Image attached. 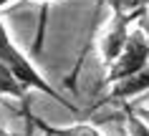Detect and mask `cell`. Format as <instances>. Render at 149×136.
<instances>
[{
  "instance_id": "obj_5",
  "label": "cell",
  "mask_w": 149,
  "mask_h": 136,
  "mask_svg": "<svg viewBox=\"0 0 149 136\" xmlns=\"http://www.w3.org/2000/svg\"><path fill=\"white\" fill-rule=\"evenodd\" d=\"M0 96H10V98H18V101L28 98V88L10 73V68L5 63H0Z\"/></svg>"
},
{
  "instance_id": "obj_6",
  "label": "cell",
  "mask_w": 149,
  "mask_h": 136,
  "mask_svg": "<svg viewBox=\"0 0 149 136\" xmlns=\"http://www.w3.org/2000/svg\"><path fill=\"white\" fill-rule=\"evenodd\" d=\"M36 124L43 128L46 136H101V131L96 126H91V124H76V126H66V128H53L38 119H36Z\"/></svg>"
},
{
  "instance_id": "obj_11",
  "label": "cell",
  "mask_w": 149,
  "mask_h": 136,
  "mask_svg": "<svg viewBox=\"0 0 149 136\" xmlns=\"http://www.w3.org/2000/svg\"><path fill=\"white\" fill-rule=\"evenodd\" d=\"M0 136H8V134H5V131H3V128H0Z\"/></svg>"
},
{
  "instance_id": "obj_9",
  "label": "cell",
  "mask_w": 149,
  "mask_h": 136,
  "mask_svg": "<svg viewBox=\"0 0 149 136\" xmlns=\"http://www.w3.org/2000/svg\"><path fill=\"white\" fill-rule=\"evenodd\" d=\"M134 113H136V116H139V119L149 126V108H134Z\"/></svg>"
},
{
  "instance_id": "obj_7",
  "label": "cell",
  "mask_w": 149,
  "mask_h": 136,
  "mask_svg": "<svg viewBox=\"0 0 149 136\" xmlns=\"http://www.w3.org/2000/svg\"><path fill=\"white\" fill-rule=\"evenodd\" d=\"M111 5L114 15H136V13H147L149 0H104Z\"/></svg>"
},
{
  "instance_id": "obj_3",
  "label": "cell",
  "mask_w": 149,
  "mask_h": 136,
  "mask_svg": "<svg viewBox=\"0 0 149 136\" xmlns=\"http://www.w3.org/2000/svg\"><path fill=\"white\" fill-rule=\"evenodd\" d=\"M144 13H136V15H114V20H111L109 25V33L101 38V61L106 66H114L121 58V53H124L126 43H129V35H132V28L129 25L136 20V18H141Z\"/></svg>"
},
{
  "instance_id": "obj_1",
  "label": "cell",
  "mask_w": 149,
  "mask_h": 136,
  "mask_svg": "<svg viewBox=\"0 0 149 136\" xmlns=\"http://www.w3.org/2000/svg\"><path fill=\"white\" fill-rule=\"evenodd\" d=\"M0 63L8 66L10 73H13V76H15V78L20 81L25 88H28V91H40V93L51 96L53 101L63 104L66 108H73V111H76V106L71 104L68 98H63L61 93H58V91H56V88L38 73V68H36V66H33L31 61L20 53V48L10 40L8 30H5V25H3V18H0Z\"/></svg>"
},
{
  "instance_id": "obj_4",
  "label": "cell",
  "mask_w": 149,
  "mask_h": 136,
  "mask_svg": "<svg viewBox=\"0 0 149 136\" xmlns=\"http://www.w3.org/2000/svg\"><path fill=\"white\" fill-rule=\"evenodd\" d=\"M144 91H149V68H144V71L114 83L109 96L116 98V101H126V98H134V96H139V93H144Z\"/></svg>"
},
{
  "instance_id": "obj_10",
  "label": "cell",
  "mask_w": 149,
  "mask_h": 136,
  "mask_svg": "<svg viewBox=\"0 0 149 136\" xmlns=\"http://www.w3.org/2000/svg\"><path fill=\"white\" fill-rule=\"evenodd\" d=\"M10 0H0V8H5V5H8Z\"/></svg>"
},
{
  "instance_id": "obj_8",
  "label": "cell",
  "mask_w": 149,
  "mask_h": 136,
  "mask_svg": "<svg viewBox=\"0 0 149 136\" xmlns=\"http://www.w3.org/2000/svg\"><path fill=\"white\" fill-rule=\"evenodd\" d=\"M126 128H129V136H149V126L132 108H126Z\"/></svg>"
},
{
  "instance_id": "obj_2",
  "label": "cell",
  "mask_w": 149,
  "mask_h": 136,
  "mask_svg": "<svg viewBox=\"0 0 149 136\" xmlns=\"http://www.w3.org/2000/svg\"><path fill=\"white\" fill-rule=\"evenodd\" d=\"M144 68H149V35L141 30V28H132L129 43H126L121 58L109 68L106 81L114 86V83L129 78V76L144 71Z\"/></svg>"
}]
</instances>
